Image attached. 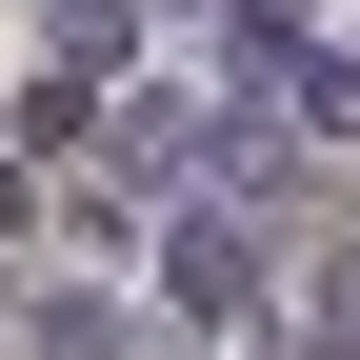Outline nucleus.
I'll return each instance as SVG.
<instances>
[{"label":"nucleus","instance_id":"f257e3e1","mask_svg":"<svg viewBox=\"0 0 360 360\" xmlns=\"http://www.w3.org/2000/svg\"><path fill=\"white\" fill-rule=\"evenodd\" d=\"M180 300H200V321H240V300H260V260H240V220H180Z\"/></svg>","mask_w":360,"mask_h":360},{"label":"nucleus","instance_id":"f03ea898","mask_svg":"<svg viewBox=\"0 0 360 360\" xmlns=\"http://www.w3.org/2000/svg\"><path fill=\"white\" fill-rule=\"evenodd\" d=\"M340 340H360V281H340Z\"/></svg>","mask_w":360,"mask_h":360}]
</instances>
